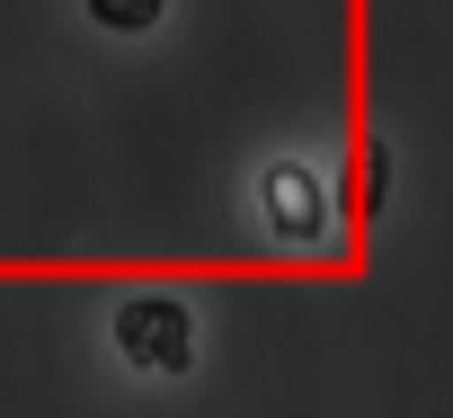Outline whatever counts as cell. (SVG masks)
<instances>
[{
  "instance_id": "cell-1",
  "label": "cell",
  "mask_w": 453,
  "mask_h": 418,
  "mask_svg": "<svg viewBox=\"0 0 453 418\" xmlns=\"http://www.w3.org/2000/svg\"><path fill=\"white\" fill-rule=\"evenodd\" d=\"M116 356H125L134 374L178 383V374L196 365V312H187L178 294H125V303H116Z\"/></svg>"
},
{
  "instance_id": "cell-2",
  "label": "cell",
  "mask_w": 453,
  "mask_h": 418,
  "mask_svg": "<svg viewBox=\"0 0 453 418\" xmlns=\"http://www.w3.org/2000/svg\"><path fill=\"white\" fill-rule=\"evenodd\" d=\"M267 214H276V232H311L320 223V187L285 160V169H267Z\"/></svg>"
},
{
  "instance_id": "cell-3",
  "label": "cell",
  "mask_w": 453,
  "mask_h": 418,
  "mask_svg": "<svg viewBox=\"0 0 453 418\" xmlns=\"http://www.w3.org/2000/svg\"><path fill=\"white\" fill-rule=\"evenodd\" d=\"M160 10H169V0H89V19H98L107 36H151Z\"/></svg>"
}]
</instances>
